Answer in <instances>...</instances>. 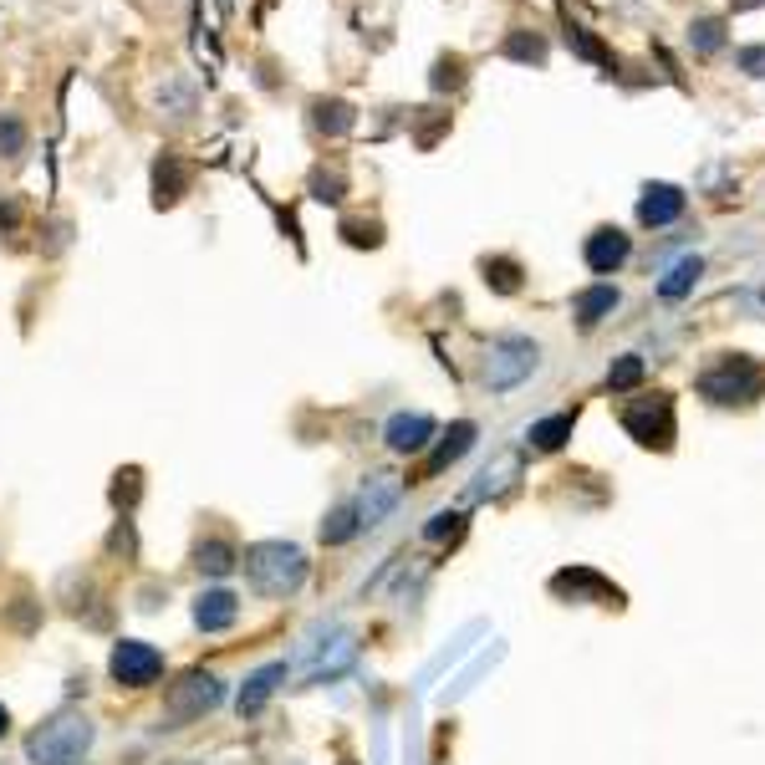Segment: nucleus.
<instances>
[{"label":"nucleus","mask_w":765,"mask_h":765,"mask_svg":"<svg viewBox=\"0 0 765 765\" xmlns=\"http://www.w3.org/2000/svg\"><path fill=\"white\" fill-rule=\"evenodd\" d=\"M699 276H705V261H699V255H684V261H674L669 265V276L659 281V296L663 301H678V296L694 292V281Z\"/></svg>","instance_id":"17"},{"label":"nucleus","mask_w":765,"mask_h":765,"mask_svg":"<svg viewBox=\"0 0 765 765\" xmlns=\"http://www.w3.org/2000/svg\"><path fill=\"white\" fill-rule=\"evenodd\" d=\"M536 363H541V347L530 338H495L486 353V388L505 393L515 382H526L536 373Z\"/></svg>","instance_id":"5"},{"label":"nucleus","mask_w":765,"mask_h":765,"mask_svg":"<svg viewBox=\"0 0 765 765\" xmlns=\"http://www.w3.org/2000/svg\"><path fill=\"white\" fill-rule=\"evenodd\" d=\"M505 57L541 67V61H546V42L536 36V31H511V36H505Z\"/></svg>","instance_id":"25"},{"label":"nucleus","mask_w":765,"mask_h":765,"mask_svg":"<svg viewBox=\"0 0 765 765\" xmlns=\"http://www.w3.org/2000/svg\"><path fill=\"white\" fill-rule=\"evenodd\" d=\"M342 236L353 240V246H378V240H382L373 220H347V225H342Z\"/></svg>","instance_id":"35"},{"label":"nucleus","mask_w":765,"mask_h":765,"mask_svg":"<svg viewBox=\"0 0 765 765\" xmlns=\"http://www.w3.org/2000/svg\"><path fill=\"white\" fill-rule=\"evenodd\" d=\"M429 82H434V92L459 88V82H465V61H459V57H439V61H434V77H429Z\"/></svg>","instance_id":"34"},{"label":"nucleus","mask_w":765,"mask_h":765,"mask_svg":"<svg viewBox=\"0 0 765 765\" xmlns=\"http://www.w3.org/2000/svg\"><path fill=\"white\" fill-rule=\"evenodd\" d=\"M382 439L393 455H419L429 439H434V419L429 413H393L388 429H382Z\"/></svg>","instance_id":"10"},{"label":"nucleus","mask_w":765,"mask_h":765,"mask_svg":"<svg viewBox=\"0 0 765 765\" xmlns=\"http://www.w3.org/2000/svg\"><path fill=\"white\" fill-rule=\"evenodd\" d=\"M15 225H21V209H15V199L0 194V230H15Z\"/></svg>","instance_id":"37"},{"label":"nucleus","mask_w":765,"mask_h":765,"mask_svg":"<svg viewBox=\"0 0 765 765\" xmlns=\"http://www.w3.org/2000/svg\"><path fill=\"white\" fill-rule=\"evenodd\" d=\"M357 530H363V526H357V511H353V505H338V511L322 521V541L327 546H342V541H353Z\"/></svg>","instance_id":"24"},{"label":"nucleus","mask_w":765,"mask_h":765,"mask_svg":"<svg viewBox=\"0 0 765 765\" xmlns=\"http://www.w3.org/2000/svg\"><path fill=\"white\" fill-rule=\"evenodd\" d=\"M740 61H745V67H751L755 77H761V67H765V52H761V46H751V52H740Z\"/></svg>","instance_id":"38"},{"label":"nucleus","mask_w":765,"mask_h":765,"mask_svg":"<svg viewBox=\"0 0 765 765\" xmlns=\"http://www.w3.org/2000/svg\"><path fill=\"white\" fill-rule=\"evenodd\" d=\"M486 281L495 286V292L511 296L515 286H521V265H515V261H486Z\"/></svg>","instance_id":"33"},{"label":"nucleus","mask_w":765,"mask_h":765,"mask_svg":"<svg viewBox=\"0 0 765 765\" xmlns=\"http://www.w3.org/2000/svg\"><path fill=\"white\" fill-rule=\"evenodd\" d=\"M26 153V123L15 113H0V159H21Z\"/></svg>","instance_id":"27"},{"label":"nucleus","mask_w":765,"mask_h":765,"mask_svg":"<svg viewBox=\"0 0 765 765\" xmlns=\"http://www.w3.org/2000/svg\"><path fill=\"white\" fill-rule=\"evenodd\" d=\"M551 592H557V597H572V603H576V597H582V592H592V597H603V603H613V607L623 603V592H618V587H607L603 576H597V572H587V567H572V572H557V576H551Z\"/></svg>","instance_id":"14"},{"label":"nucleus","mask_w":765,"mask_h":765,"mask_svg":"<svg viewBox=\"0 0 765 765\" xmlns=\"http://www.w3.org/2000/svg\"><path fill=\"white\" fill-rule=\"evenodd\" d=\"M179 194H184V169H179L174 153H163L153 163V205H174Z\"/></svg>","instance_id":"20"},{"label":"nucleus","mask_w":765,"mask_h":765,"mask_svg":"<svg viewBox=\"0 0 765 765\" xmlns=\"http://www.w3.org/2000/svg\"><path fill=\"white\" fill-rule=\"evenodd\" d=\"M5 730H11V715H5V705H0V735H5Z\"/></svg>","instance_id":"39"},{"label":"nucleus","mask_w":765,"mask_h":765,"mask_svg":"<svg viewBox=\"0 0 765 765\" xmlns=\"http://www.w3.org/2000/svg\"><path fill=\"white\" fill-rule=\"evenodd\" d=\"M689 42H694V52H705V57H709V52H720V42H724V26H720V21H709V15H705V21H694V26H689Z\"/></svg>","instance_id":"32"},{"label":"nucleus","mask_w":765,"mask_h":765,"mask_svg":"<svg viewBox=\"0 0 765 765\" xmlns=\"http://www.w3.org/2000/svg\"><path fill=\"white\" fill-rule=\"evenodd\" d=\"M342 190H347V174H342V169H317V174H311V199H322V205H338Z\"/></svg>","instance_id":"28"},{"label":"nucleus","mask_w":765,"mask_h":765,"mask_svg":"<svg viewBox=\"0 0 765 765\" xmlns=\"http://www.w3.org/2000/svg\"><path fill=\"white\" fill-rule=\"evenodd\" d=\"M587 265L592 271H597V276H613V271H618L623 261H628V255H633V240L623 236V230H613V225H607V230H592L587 236Z\"/></svg>","instance_id":"12"},{"label":"nucleus","mask_w":765,"mask_h":765,"mask_svg":"<svg viewBox=\"0 0 765 765\" xmlns=\"http://www.w3.org/2000/svg\"><path fill=\"white\" fill-rule=\"evenodd\" d=\"M240 567H246V576H251V587L261 592V597H292V592L307 582V551L292 541L246 546Z\"/></svg>","instance_id":"1"},{"label":"nucleus","mask_w":765,"mask_h":765,"mask_svg":"<svg viewBox=\"0 0 765 765\" xmlns=\"http://www.w3.org/2000/svg\"><path fill=\"white\" fill-rule=\"evenodd\" d=\"M572 424H576V413H557V419H541V424H530L526 444H530V449H561V444L572 439Z\"/></svg>","instance_id":"21"},{"label":"nucleus","mask_w":765,"mask_h":765,"mask_svg":"<svg viewBox=\"0 0 765 765\" xmlns=\"http://www.w3.org/2000/svg\"><path fill=\"white\" fill-rule=\"evenodd\" d=\"M194 567L205 576H225L236 567V551H230V541H199L194 546Z\"/></svg>","instance_id":"23"},{"label":"nucleus","mask_w":765,"mask_h":765,"mask_svg":"<svg viewBox=\"0 0 765 765\" xmlns=\"http://www.w3.org/2000/svg\"><path fill=\"white\" fill-rule=\"evenodd\" d=\"M576 327H597L603 317H613L618 311V292L613 286H592V292H582L576 296Z\"/></svg>","instance_id":"18"},{"label":"nucleus","mask_w":765,"mask_h":765,"mask_svg":"<svg viewBox=\"0 0 765 765\" xmlns=\"http://www.w3.org/2000/svg\"><path fill=\"white\" fill-rule=\"evenodd\" d=\"M220 699H225L220 674H209V669H190L184 678L169 684V694H163V715H169L174 724H190V720H205L209 709H220Z\"/></svg>","instance_id":"4"},{"label":"nucleus","mask_w":765,"mask_h":765,"mask_svg":"<svg viewBox=\"0 0 765 765\" xmlns=\"http://www.w3.org/2000/svg\"><path fill=\"white\" fill-rule=\"evenodd\" d=\"M699 393L720 409H735V403H755L765 393V368L745 353H720L699 373Z\"/></svg>","instance_id":"2"},{"label":"nucleus","mask_w":765,"mask_h":765,"mask_svg":"<svg viewBox=\"0 0 765 765\" xmlns=\"http://www.w3.org/2000/svg\"><path fill=\"white\" fill-rule=\"evenodd\" d=\"M638 382H643V357L638 353H623L618 363L607 368V388H613V393H628V388H638Z\"/></svg>","instance_id":"26"},{"label":"nucleus","mask_w":765,"mask_h":765,"mask_svg":"<svg viewBox=\"0 0 765 765\" xmlns=\"http://www.w3.org/2000/svg\"><path fill=\"white\" fill-rule=\"evenodd\" d=\"M138 495H144V475H138V470H118V475H113V505H118V511H133Z\"/></svg>","instance_id":"30"},{"label":"nucleus","mask_w":765,"mask_h":765,"mask_svg":"<svg viewBox=\"0 0 765 765\" xmlns=\"http://www.w3.org/2000/svg\"><path fill=\"white\" fill-rule=\"evenodd\" d=\"M567 42L576 46V52H582V57L587 61H603V67H618V61H613V52H607L603 42H597V36H592L587 26H567Z\"/></svg>","instance_id":"29"},{"label":"nucleus","mask_w":765,"mask_h":765,"mask_svg":"<svg viewBox=\"0 0 765 765\" xmlns=\"http://www.w3.org/2000/svg\"><path fill=\"white\" fill-rule=\"evenodd\" d=\"M398 501H403V480H398L393 470H378V475H368L363 480V495H357V526L363 530H373V526H382L388 515L398 511Z\"/></svg>","instance_id":"8"},{"label":"nucleus","mask_w":765,"mask_h":765,"mask_svg":"<svg viewBox=\"0 0 765 765\" xmlns=\"http://www.w3.org/2000/svg\"><path fill=\"white\" fill-rule=\"evenodd\" d=\"M353 123H357V113H353V103H342V98H317V103H311V128L327 133V138H342Z\"/></svg>","instance_id":"16"},{"label":"nucleus","mask_w":765,"mask_h":765,"mask_svg":"<svg viewBox=\"0 0 765 765\" xmlns=\"http://www.w3.org/2000/svg\"><path fill=\"white\" fill-rule=\"evenodd\" d=\"M475 434H480V429H475L470 419H459V424L449 429V434H444V444H439V449H434V455H429L424 475H439V470H449V465H455L459 455H470V444H475Z\"/></svg>","instance_id":"15"},{"label":"nucleus","mask_w":765,"mask_h":765,"mask_svg":"<svg viewBox=\"0 0 765 765\" xmlns=\"http://www.w3.org/2000/svg\"><path fill=\"white\" fill-rule=\"evenodd\" d=\"M286 678V663H265V669H255L251 678H246V689H240V699H236V709H240V720H255L265 709V699L276 694V684Z\"/></svg>","instance_id":"13"},{"label":"nucleus","mask_w":765,"mask_h":765,"mask_svg":"<svg viewBox=\"0 0 765 765\" xmlns=\"http://www.w3.org/2000/svg\"><path fill=\"white\" fill-rule=\"evenodd\" d=\"M107 674L118 678L123 689H148V684H159V674H163V653L153 643L123 638V643L113 648V659H107Z\"/></svg>","instance_id":"7"},{"label":"nucleus","mask_w":765,"mask_h":765,"mask_svg":"<svg viewBox=\"0 0 765 765\" xmlns=\"http://www.w3.org/2000/svg\"><path fill=\"white\" fill-rule=\"evenodd\" d=\"M459 530H465V515H459V511H439L424 526V541H455Z\"/></svg>","instance_id":"31"},{"label":"nucleus","mask_w":765,"mask_h":765,"mask_svg":"<svg viewBox=\"0 0 765 765\" xmlns=\"http://www.w3.org/2000/svg\"><path fill=\"white\" fill-rule=\"evenodd\" d=\"M515 475H521V459H515V455H501L495 465H486V470H480V480L470 486V501H486V495L505 490V486L515 480Z\"/></svg>","instance_id":"19"},{"label":"nucleus","mask_w":765,"mask_h":765,"mask_svg":"<svg viewBox=\"0 0 765 765\" xmlns=\"http://www.w3.org/2000/svg\"><path fill=\"white\" fill-rule=\"evenodd\" d=\"M623 429H628L643 449H674V398L653 393V398L628 403V409H623Z\"/></svg>","instance_id":"6"},{"label":"nucleus","mask_w":765,"mask_h":765,"mask_svg":"<svg viewBox=\"0 0 765 765\" xmlns=\"http://www.w3.org/2000/svg\"><path fill=\"white\" fill-rule=\"evenodd\" d=\"M353 659H357L353 633H338V638H332V648H327L322 659L311 663V678H332V674H342V669H347Z\"/></svg>","instance_id":"22"},{"label":"nucleus","mask_w":765,"mask_h":765,"mask_svg":"<svg viewBox=\"0 0 765 765\" xmlns=\"http://www.w3.org/2000/svg\"><path fill=\"white\" fill-rule=\"evenodd\" d=\"M190 103H194L190 82H169V92H159V107H190Z\"/></svg>","instance_id":"36"},{"label":"nucleus","mask_w":765,"mask_h":765,"mask_svg":"<svg viewBox=\"0 0 765 765\" xmlns=\"http://www.w3.org/2000/svg\"><path fill=\"white\" fill-rule=\"evenodd\" d=\"M684 215V190L678 184H643V199H638V220L648 230H659V225H674Z\"/></svg>","instance_id":"11"},{"label":"nucleus","mask_w":765,"mask_h":765,"mask_svg":"<svg viewBox=\"0 0 765 765\" xmlns=\"http://www.w3.org/2000/svg\"><path fill=\"white\" fill-rule=\"evenodd\" d=\"M236 618H240L236 592L215 587V592H199V597H194V628H199V633H225V628H236Z\"/></svg>","instance_id":"9"},{"label":"nucleus","mask_w":765,"mask_h":765,"mask_svg":"<svg viewBox=\"0 0 765 765\" xmlns=\"http://www.w3.org/2000/svg\"><path fill=\"white\" fill-rule=\"evenodd\" d=\"M92 745V720L88 715H52L26 735V761L31 765H72Z\"/></svg>","instance_id":"3"}]
</instances>
